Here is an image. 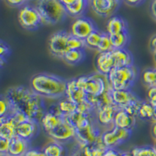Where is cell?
Instances as JSON below:
<instances>
[{
	"label": "cell",
	"instance_id": "cell-28",
	"mask_svg": "<svg viewBox=\"0 0 156 156\" xmlns=\"http://www.w3.org/2000/svg\"><path fill=\"white\" fill-rule=\"evenodd\" d=\"M84 57L85 54L83 49H73L67 51L66 55H64L63 59L70 65H76L82 62Z\"/></svg>",
	"mask_w": 156,
	"mask_h": 156
},
{
	"label": "cell",
	"instance_id": "cell-37",
	"mask_svg": "<svg viewBox=\"0 0 156 156\" xmlns=\"http://www.w3.org/2000/svg\"><path fill=\"white\" fill-rule=\"evenodd\" d=\"M0 106H1L0 117L7 116V115H10L11 112H12V108H11L10 104L9 103L8 100L5 98V97L3 94L1 96V99H0Z\"/></svg>",
	"mask_w": 156,
	"mask_h": 156
},
{
	"label": "cell",
	"instance_id": "cell-29",
	"mask_svg": "<svg viewBox=\"0 0 156 156\" xmlns=\"http://www.w3.org/2000/svg\"><path fill=\"white\" fill-rule=\"evenodd\" d=\"M109 37L113 49L125 48V46L129 41L128 31L122 32V33L114 34V35H109Z\"/></svg>",
	"mask_w": 156,
	"mask_h": 156
},
{
	"label": "cell",
	"instance_id": "cell-6",
	"mask_svg": "<svg viewBox=\"0 0 156 156\" xmlns=\"http://www.w3.org/2000/svg\"><path fill=\"white\" fill-rule=\"evenodd\" d=\"M18 21L22 27L30 30H36L43 24L42 20L37 9L35 6L30 5H23L20 9L18 13Z\"/></svg>",
	"mask_w": 156,
	"mask_h": 156
},
{
	"label": "cell",
	"instance_id": "cell-11",
	"mask_svg": "<svg viewBox=\"0 0 156 156\" xmlns=\"http://www.w3.org/2000/svg\"><path fill=\"white\" fill-rule=\"evenodd\" d=\"M93 11L101 17H111L121 5L120 0H89Z\"/></svg>",
	"mask_w": 156,
	"mask_h": 156
},
{
	"label": "cell",
	"instance_id": "cell-34",
	"mask_svg": "<svg viewBox=\"0 0 156 156\" xmlns=\"http://www.w3.org/2000/svg\"><path fill=\"white\" fill-rule=\"evenodd\" d=\"M142 101H141V100L137 97L136 98H135L134 100L130 101V102H129L127 105H126L122 109L125 110L128 114H129V115H132V116H138V111L139 108H140V105H141Z\"/></svg>",
	"mask_w": 156,
	"mask_h": 156
},
{
	"label": "cell",
	"instance_id": "cell-21",
	"mask_svg": "<svg viewBox=\"0 0 156 156\" xmlns=\"http://www.w3.org/2000/svg\"><path fill=\"white\" fill-rule=\"evenodd\" d=\"M106 30L108 35H114L122 32L128 31L127 23L122 16H112L107 22Z\"/></svg>",
	"mask_w": 156,
	"mask_h": 156
},
{
	"label": "cell",
	"instance_id": "cell-30",
	"mask_svg": "<svg viewBox=\"0 0 156 156\" xmlns=\"http://www.w3.org/2000/svg\"><path fill=\"white\" fill-rule=\"evenodd\" d=\"M43 151L46 156H62L64 148L61 143L53 141L47 144L43 149Z\"/></svg>",
	"mask_w": 156,
	"mask_h": 156
},
{
	"label": "cell",
	"instance_id": "cell-7",
	"mask_svg": "<svg viewBox=\"0 0 156 156\" xmlns=\"http://www.w3.org/2000/svg\"><path fill=\"white\" fill-rule=\"evenodd\" d=\"M70 35V33L65 30H59L51 34L48 47L50 52L54 56L63 58L64 55L69 51V39Z\"/></svg>",
	"mask_w": 156,
	"mask_h": 156
},
{
	"label": "cell",
	"instance_id": "cell-26",
	"mask_svg": "<svg viewBox=\"0 0 156 156\" xmlns=\"http://www.w3.org/2000/svg\"><path fill=\"white\" fill-rule=\"evenodd\" d=\"M82 150L85 156H103L107 150V147L103 144L101 139V140L95 144L83 147Z\"/></svg>",
	"mask_w": 156,
	"mask_h": 156
},
{
	"label": "cell",
	"instance_id": "cell-42",
	"mask_svg": "<svg viewBox=\"0 0 156 156\" xmlns=\"http://www.w3.org/2000/svg\"><path fill=\"white\" fill-rule=\"evenodd\" d=\"M24 156H46L43 151H40L37 149H29Z\"/></svg>",
	"mask_w": 156,
	"mask_h": 156
},
{
	"label": "cell",
	"instance_id": "cell-43",
	"mask_svg": "<svg viewBox=\"0 0 156 156\" xmlns=\"http://www.w3.org/2000/svg\"><path fill=\"white\" fill-rule=\"evenodd\" d=\"M59 1L63 5L64 7L66 8L67 6H69V5H74V4L79 3V2H87V1H89V0H59Z\"/></svg>",
	"mask_w": 156,
	"mask_h": 156
},
{
	"label": "cell",
	"instance_id": "cell-53",
	"mask_svg": "<svg viewBox=\"0 0 156 156\" xmlns=\"http://www.w3.org/2000/svg\"><path fill=\"white\" fill-rule=\"evenodd\" d=\"M154 60H155V62H156V53L154 54Z\"/></svg>",
	"mask_w": 156,
	"mask_h": 156
},
{
	"label": "cell",
	"instance_id": "cell-5",
	"mask_svg": "<svg viewBox=\"0 0 156 156\" xmlns=\"http://www.w3.org/2000/svg\"><path fill=\"white\" fill-rule=\"evenodd\" d=\"M107 76L110 85L114 90H130L137 73L133 66L115 67Z\"/></svg>",
	"mask_w": 156,
	"mask_h": 156
},
{
	"label": "cell",
	"instance_id": "cell-50",
	"mask_svg": "<svg viewBox=\"0 0 156 156\" xmlns=\"http://www.w3.org/2000/svg\"><path fill=\"white\" fill-rule=\"evenodd\" d=\"M121 156H133V154L129 151V152H122Z\"/></svg>",
	"mask_w": 156,
	"mask_h": 156
},
{
	"label": "cell",
	"instance_id": "cell-39",
	"mask_svg": "<svg viewBox=\"0 0 156 156\" xmlns=\"http://www.w3.org/2000/svg\"><path fill=\"white\" fill-rule=\"evenodd\" d=\"M147 98H148L149 102L151 103L154 108H156V86L149 87L147 90Z\"/></svg>",
	"mask_w": 156,
	"mask_h": 156
},
{
	"label": "cell",
	"instance_id": "cell-2",
	"mask_svg": "<svg viewBox=\"0 0 156 156\" xmlns=\"http://www.w3.org/2000/svg\"><path fill=\"white\" fill-rule=\"evenodd\" d=\"M67 81L53 74L38 73L30 80V87L41 98H61L66 94Z\"/></svg>",
	"mask_w": 156,
	"mask_h": 156
},
{
	"label": "cell",
	"instance_id": "cell-36",
	"mask_svg": "<svg viewBox=\"0 0 156 156\" xmlns=\"http://www.w3.org/2000/svg\"><path fill=\"white\" fill-rule=\"evenodd\" d=\"M143 80L149 87L156 86V73L154 69H146L143 73Z\"/></svg>",
	"mask_w": 156,
	"mask_h": 156
},
{
	"label": "cell",
	"instance_id": "cell-51",
	"mask_svg": "<svg viewBox=\"0 0 156 156\" xmlns=\"http://www.w3.org/2000/svg\"><path fill=\"white\" fill-rule=\"evenodd\" d=\"M151 120H153V122H156V108H154V115H153V118Z\"/></svg>",
	"mask_w": 156,
	"mask_h": 156
},
{
	"label": "cell",
	"instance_id": "cell-55",
	"mask_svg": "<svg viewBox=\"0 0 156 156\" xmlns=\"http://www.w3.org/2000/svg\"><path fill=\"white\" fill-rule=\"evenodd\" d=\"M154 70H155V73H156V68H155V69H154Z\"/></svg>",
	"mask_w": 156,
	"mask_h": 156
},
{
	"label": "cell",
	"instance_id": "cell-14",
	"mask_svg": "<svg viewBox=\"0 0 156 156\" xmlns=\"http://www.w3.org/2000/svg\"><path fill=\"white\" fill-rule=\"evenodd\" d=\"M66 119L76 129V130L85 129L95 122L93 113H84L79 111H76L69 116L66 117Z\"/></svg>",
	"mask_w": 156,
	"mask_h": 156
},
{
	"label": "cell",
	"instance_id": "cell-19",
	"mask_svg": "<svg viewBox=\"0 0 156 156\" xmlns=\"http://www.w3.org/2000/svg\"><path fill=\"white\" fill-rule=\"evenodd\" d=\"M112 102L115 106L122 109L130 101L137 98L130 90H111Z\"/></svg>",
	"mask_w": 156,
	"mask_h": 156
},
{
	"label": "cell",
	"instance_id": "cell-52",
	"mask_svg": "<svg viewBox=\"0 0 156 156\" xmlns=\"http://www.w3.org/2000/svg\"><path fill=\"white\" fill-rule=\"evenodd\" d=\"M0 156H10L8 154H0Z\"/></svg>",
	"mask_w": 156,
	"mask_h": 156
},
{
	"label": "cell",
	"instance_id": "cell-23",
	"mask_svg": "<svg viewBox=\"0 0 156 156\" xmlns=\"http://www.w3.org/2000/svg\"><path fill=\"white\" fill-rule=\"evenodd\" d=\"M16 125L9 116L0 117V137L11 140L16 136Z\"/></svg>",
	"mask_w": 156,
	"mask_h": 156
},
{
	"label": "cell",
	"instance_id": "cell-27",
	"mask_svg": "<svg viewBox=\"0 0 156 156\" xmlns=\"http://www.w3.org/2000/svg\"><path fill=\"white\" fill-rule=\"evenodd\" d=\"M57 105H58V108L60 110L61 113L65 118L69 116L71 114H73L77 110V105L72 101H70L69 98H67L66 96L64 98H62L60 101H58Z\"/></svg>",
	"mask_w": 156,
	"mask_h": 156
},
{
	"label": "cell",
	"instance_id": "cell-22",
	"mask_svg": "<svg viewBox=\"0 0 156 156\" xmlns=\"http://www.w3.org/2000/svg\"><path fill=\"white\" fill-rule=\"evenodd\" d=\"M28 150V141L16 136L10 140L7 154L10 156H24Z\"/></svg>",
	"mask_w": 156,
	"mask_h": 156
},
{
	"label": "cell",
	"instance_id": "cell-33",
	"mask_svg": "<svg viewBox=\"0 0 156 156\" xmlns=\"http://www.w3.org/2000/svg\"><path fill=\"white\" fill-rule=\"evenodd\" d=\"M130 152L133 156H156V147L153 146L136 147L132 149Z\"/></svg>",
	"mask_w": 156,
	"mask_h": 156
},
{
	"label": "cell",
	"instance_id": "cell-45",
	"mask_svg": "<svg viewBox=\"0 0 156 156\" xmlns=\"http://www.w3.org/2000/svg\"><path fill=\"white\" fill-rule=\"evenodd\" d=\"M122 152H119L115 148H107L103 156H121Z\"/></svg>",
	"mask_w": 156,
	"mask_h": 156
},
{
	"label": "cell",
	"instance_id": "cell-54",
	"mask_svg": "<svg viewBox=\"0 0 156 156\" xmlns=\"http://www.w3.org/2000/svg\"><path fill=\"white\" fill-rule=\"evenodd\" d=\"M154 147H156V140H155V145H154Z\"/></svg>",
	"mask_w": 156,
	"mask_h": 156
},
{
	"label": "cell",
	"instance_id": "cell-8",
	"mask_svg": "<svg viewBox=\"0 0 156 156\" xmlns=\"http://www.w3.org/2000/svg\"><path fill=\"white\" fill-rule=\"evenodd\" d=\"M132 130L121 129L116 126H112L107 131L101 134V141L107 148H115L123 142L126 141L131 136Z\"/></svg>",
	"mask_w": 156,
	"mask_h": 156
},
{
	"label": "cell",
	"instance_id": "cell-4",
	"mask_svg": "<svg viewBox=\"0 0 156 156\" xmlns=\"http://www.w3.org/2000/svg\"><path fill=\"white\" fill-rule=\"evenodd\" d=\"M76 81L89 97H98L112 89L108 76L100 73L80 76L76 78Z\"/></svg>",
	"mask_w": 156,
	"mask_h": 156
},
{
	"label": "cell",
	"instance_id": "cell-9",
	"mask_svg": "<svg viewBox=\"0 0 156 156\" xmlns=\"http://www.w3.org/2000/svg\"><path fill=\"white\" fill-rule=\"evenodd\" d=\"M96 26L92 20L85 16L76 18L70 27V33L73 37L85 41L90 33L96 30Z\"/></svg>",
	"mask_w": 156,
	"mask_h": 156
},
{
	"label": "cell",
	"instance_id": "cell-49",
	"mask_svg": "<svg viewBox=\"0 0 156 156\" xmlns=\"http://www.w3.org/2000/svg\"><path fill=\"white\" fill-rule=\"evenodd\" d=\"M151 133H152V136H154V138L156 140V122H154V124L151 127Z\"/></svg>",
	"mask_w": 156,
	"mask_h": 156
},
{
	"label": "cell",
	"instance_id": "cell-16",
	"mask_svg": "<svg viewBox=\"0 0 156 156\" xmlns=\"http://www.w3.org/2000/svg\"><path fill=\"white\" fill-rule=\"evenodd\" d=\"M38 124V122L29 119L23 121L16 126V135L20 138L29 141L37 133Z\"/></svg>",
	"mask_w": 156,
	"mask_h": 156
},
{
	"label": "cell",
	"instance_id": "cell-31",
	"mask_svg": "<svg viewBox=\"0 0 156 156\" xmlns=\"http://www.w3.org/2000/svg\"><path fill=\"white\" fill-rule=\"evenodd\" d=\"M154 107L149 101H142L138 111V116L143 119H152Z\"/></svg>",
	"mask_w": 156,
	"mask_h": 156
},
{
	"label": "cell",
	"instance_id": "cell-41",
	"mask_svg": "<svg viewBox=\"0 0 156 156\" xmlns=\"http://www.w3.org/2000/svg\"><path fill=\"white\" fill-rule=\"evenodd\" d=\"M27 0H5L8 5L12 7H20L21 5H23Z\"/></svg>",
	"mask_w": 156,
	"mask_h": 156
},
{
	"label": "cell",
	"instance_id": "cell-40",
	"mask_svg": "<svg viewBox=\"0 0 156 156\" xmlns=\"http://www.w3.org/2000/svg\"><path fill=\"white\" fill-rule=\"evenodd\" d=\"M10 140L0 137V154H7Z\"/></svg>",
	"mask_w": 156,
	"mask_h": 156
},
{
	"label": "cell",
	"instance_id": "cell-3",
	"mask_svg": "<svg viewBox=\"0 0 156 156\" xmlns=\"http://www.w3.org/2000/svg\"><path fill=\"white\" fill-rule=\"evenodd\" d=\"M35 7L41 16L43 24L59 23L68 15L59 0H37Z\"/></svg>",
	"mask_w": 156,
	"mask_h": 156
},
{
	"label": "cell",
	"instance_id": "cell-25",
	"mask_svg": "<svg viewBox=\"0 0 156 156\" xmlns=\"http://www.w3.org/2000/svg\"><path fill=\"white\" fill-rule=\"evenodd\" d=\"M111 90H112V89L106 91L101 95L98 96V97H89V96H87V101L92 105L95 112L98 110L101 109V108L113 104L112 95H111Z\"/></svg>",
	"mask_w": 156,
	"mask_h": 156
},
{
	"label": "cell",
	"instance_id": "cell-46",
	"mask_svg": "<svg viewBox=\"0 0 156 156\" xmlns=\"http://www.w3.org/2000/svg\"><path fill=\"white\" fill-rule=\"evenodd\" d=\"M150 10H151V14L154 20H156V0H152L150 6Z\"/></svg>",
	"mask_w": 156,
	"mask_h": 156
},
{
	"label": "cell",
	"instance_id": "cell-47",
	"mask_svg": "<svg viewBox=\"0 0 156 156\" xmlns=\"http://www.w3.org/2000/svg\"><path fill=\"white\" fill-rule=\"evenodd\" d=\"M150 48L154 54L156 53V35L153 36L150 41Z\"/></svg>",
	"mask_w": 156,
	"mask_h": 156
},
{
	"label": "cell",
	"instance_id": "cell-13",
	"mask_svg": "<svg viewBox=\"0 0 156 156\" xmlns=\"http://www.w3.org/2000/svg\"><path fill=\"white\" fill-rule=\"evenodd\" d=\"M65 119V117L61 113L58 105H52L46 110L41 120V123L46 133L55 129L57 126Z\"/></svg>",
	"mask_w": 156,
	"mask_h": 156
},
{
	"label": "cell",
	"instance_id": "cell-48",
	"mask_svg": "<svg viewBox=\"0 0 156 156\" xmlns=\"http://www.w3.org/2000/svg\"><path fill=\"white\" fill-rule=\"evenodd\" d=\"M70 156H85L83 152V150H82L81 147H80L78 146V148H76V150H74Z\"/></svg>",
	"mask_w": 156,
	"mask_h": 156
},
{
	"label": "cell",
	"instance_id": "cell-24",
	"mask_svg": "<svg viewBox=\"0 0 156 156\" xmlns=\"http://www.w3.org/2000/svg\"><path fill=\"white\" fill-rule=\"evenodd\" d=\"M112 54L115 60V67H126L133 66V57L126 48L113 49Z\"/></svg>",
	"mask_w": 156,
	"mask_h": 156
},
{
	"label": "cell",
	"instance_id": "cell-20",
	"mask_svg": "<svg viewBox=\"0 0 156 156\" xmlns=\"http://www.w3.org/2000/svg\"><path fill=\"white\" fill-rule=\"evenodd\" d=\"M135 123H136V117L128 114L125 110L119 108L115 113L113 121L114 126L132 130V129L134 127Z\"/></svg>",
	"mask_w": 156,
	"mask_h": 156
},
{
	"label": "cell",
	"instance_id": "cell-35",
	"mask_svg": "<svg viewBox=\"0 0 156 156\" xmlns=\"http://www.w3.org/2000/svg\"><path fill=\"white\" fill-rule=\"evenodd\" d=\"M98 52H106V51H111L113 50L112 48L110 37L107 33H103L101 36V39L100 41L99 44L98 46L97 49Z\"/></svg>",
	"mask_w": 156,
	"mask_h": 156
},
{
	"label": "cell",
	"instance_id": "cell-18",
	"mask_svg": "<svg viewBox=\"0 0 156 156\" xmlns=\"http://www.w3.org/2000/svg\"><path fill=\"white\" fill-rule=\"evenodd\" d=\"M96 66L98 73L108 75L115 68V60L112 51L100 52L96 58Z\"/></svg>",
	"mask_w": 156,
	"mask_h": 156
},
{
	"label": "cell",
	"instance_id": "cell-44",
	"mask_svg": "<svg viewBox=\"0 0 156 156\" xmlns=\"http://www.w3.org/2000/svg\"><path fill=\"white\" fill-rule=\"evenodd\" d=\"M123 2L129 6H138L145 2V0H123Z\"/></svg>",
	"mask_w": 156,
	"mask_h": 156
},
{
	"label": "cell",
	"instance_id": "cell-12",
	"mask_svg": "<svg viewBox=\"0 0 156 156\" xmlns=\"http://www.w3.org/2000/svg\"><path fill=\"white\" fill-rule=\"evenodd\" d=\"M47 133L54 141L62 144L72 139H75L76 129L65 118L60 124Z\"/></svg>",
	"mask_w": 156,
	"mask_h": 156
},
{
	"label": "cell",
	"instance_id": "cell-17",
	"mask_svg": "<svg viewBox=\"0 0 156 156\" xmlns=\"http://www.w3.org/2000/svg\"><path fill=\"white\" fill-rule=\"evenodd\" d=\"M119 109L114 104L101 108L96 112V120L101 126H113L114 118Z\"/></svg>",
	"mask_w": 156,
	"mask_h": 156
},
{
	"label": "cell",
	"instance_id": "cell-38",
	"mask_svg": "<svg viewBox=\"0 0 156 156\" xmlns=\"http://www.w3.org/2000/svg\"><path fill=\"white\" fill-rule=\"evenodd\" d=\"M10 54V49L9 46L4 41L0 42V64L1 66H3L6 63V58Z\"/></svg>",
	"mask_w": 156,
	"mask_h": 156
},
{
	"label": "cell",
	"instance_id": "cell-56",
	"mask_svg": "<svg viewBox=\"0 0 156 156\" xmlns=\"http://www.w3.org/2000/svg\"><path fill=\"white\" fill-rule=\"evenodd\" d=\"M120 1H122H122H123V0H120Z\"/></svg>",
	"mask_w": 156,
	"mask_h": 156
},
{
	"label": "cell",
	"instance_id": "cell-1",
	"mask_svg": "<svg viewBox=\"0 0 156 156\" xmlns=\"http://www.w3.org/2000/svg\"><path fill=\"white\" fill-rule=\"evenodd\" d=\"M8 100L12 111H18L37 122H41L46 112L42 98L31 89L23 86H14L8 89L3 94Z\"/></svg>",
	"mask_w": 156,
	"mask_h": 156
},
{
	"label": "cell",
	"instance_id": "cell-15",
	"mask_svg": "<svg viewBox=\"0 0 156 156\" xmlns=\"http://www.w3.org/2000/svg\"><path fill=\"white\" fill-rule=\"evenodd\" d=\"M65 96L75 103L76 105L87 100V94L83 89L78 84L76 79H73L67 81Z\"/></svg>",
	"mask_w": 156,
	"mask_h": 156
},
{
	"label": "cell",
	"instance_id": "cell-32",
	"mask_svg": "<svg viewBox=\"0 0 156 156\" xmlns=\"http://www.w3.org/2000/svg\"><path fill=\"white\" fill-rule=\"evenodd\" d=\"M103 32L99 31V30L96 29L92 33H90L88 35V37L85 39V44L86 46H88L91 48L97 49L98 44H99L100 41L101 39Z\"/></svg>",
	"mask_w": 156,
	"mask_h": 156
},
{
	"label": "cell",
	"instance_id": "cell-10",
	"mask_svg": "<svg viewBox=\"0 0 156 156\" xmlns=\"http://www.w3.org/2000/svg\"><path fill=\"white\" fill-rule=\"evenodd\" d=\"M102 133L100 131L98 126H96L95 122L85 129L76 130L75 140L77 142L78 146L81 148L87 145L95 144L101 139Z\"/></svg>",
	"mask_w": 156,
	"mask_h": 156
}]
</instances>
